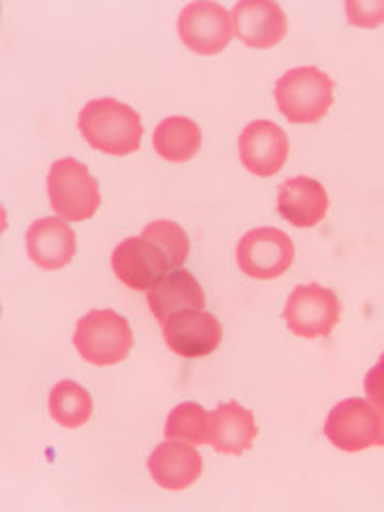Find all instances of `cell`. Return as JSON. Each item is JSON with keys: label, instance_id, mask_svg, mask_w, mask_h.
<instances>
[{"label": "cell", "instance_id": "obj_16", "mask_svg": "<svg viewBox=\"0 0 384 512\" xmlns=\"http://www.w3.org/2000/svg\"><path fill=\"white\" fill-rule=\"evenodd\" d=\"M150 310L160 325L173 314L184 310H203L205 293L188 269H173L148 291Z\"/></svg>", "mask_w": 384, "mask_h": 512}, {"label": "cell", "instance_id": "obj_13", "mask_svg": "<svg viewBox=\"0 0 384 512\" xmlns=\"http://www.w3.org/2000/svg\"><path fill=\"white\" fill-rule=\"evenodd\" d=\"M77 239L64 218H39L26 231V252L32 263L45 271H54L73 261Z\"/></svg>", "mask_w": 384, "mask_h": 512}, {"label": "cell", "instance_id": "obj_2", "mask_svg": "<svg viewBox=\"0 0 384 512\" xmlns=\"http://www.w3.org/2000/svg\"><path fill=\"white\" fill-rule=\"evenodd\" d=\"M333 79L316 67L286 71L276 82V105L280 114L295 124L323 120L333 105Z\"/></svg>", "mask_w": 384, "mask_h": 512}, {"label": "cell", "instance_id": "obj_17", "mask_svg": "<svg viewBox=\"0 0 384 512\" xmlns=\"http://www.w3.org/2000/svg\"><path fill=\"white\" fill-rule=\"evenodd\" d=\"M259 434L250 410L237 402H222L210 414V436L207 444L214 446L222 455H242L252 448V442Z\"/></svg>", "mask_w": 384, "mask_h": 512}, {"label": "cell", "instance_id": "obj_3", "mask_svg": "<svg viewBox=\"0 0 384 512\" xmlns=\"http://www.w3.org/2000/svg\"><path fill=\"white\" fill-rule=\"evenodd\" d=\"M73 344L79 357L92 365H116L133 348V331L128 320L114 310H92L77 320Z\"/></svg>", "mask_w": 384, "mask_h": 512}, {"label": "cell", "instance_id": "obj_4", "mask_svg": "<svg viewBox=\"0 0 384 512\" xmlns=\"http://www.w3.org/2000/svg\"><path fill=\"white\" fill-rule=\"evenodd\" d=\"M47 197L52 210L69 222H82L96 214L101 205L99 182L77 158H60L47 171Z\"/></svg>", "mask_w": 384, "mask_h": 512}, {"label": "cell", "instance_id": "obj_22", "mask_svg": "<svg viewBox=\"0 0 384 512\" xmlns=\"http://www.w3.org/2000/svg\"><path fill=\"white\" fill-rule=\"evenodd\" d=\"M346 15L352 26L376 28L384 24V0H346Z\"/></svg>", "mask_w": 384, "mask_h": 512}, {"label": "cell", "instance_id": "obj_8", "mask_svg": "<svg viewBox=\"0 0 384 512\" xmlns=\"http://www.w3.org/2000/svg\"><path fill=\"white\" fill-rule=\"evenodd\" d=\"M178 35L190 52L201 56L220 54L235 35L233 18L220 3L195 0L180 11Z\"/></svg>", "mask_w": 384, "mask_h": 512}, {"label": "cell", "instance_id": "obj_9", "mask_svg": "<svg viewBox=\"0 0 384 512\" xmlns=\"http://www.w3.org/2000/svg\"><path fill=\"white\" fill-rule=\"evenodd\" d=\"M163 335L171 352L184 359L212 355L222 342V325L205 310H184L163 323Z\"/></svg>", "mask_w": 384, "mask_h": 512}, {"label": "cell", "instance_id": "obj_23", "mask_svg": "<svg viewBox=\"0 0 384 512\" xmlns=\"http://www.w3.org/2000/svg\"><path fill=\"white\" fill-rule=\"evenodd\" d=\"M365 393L367 399L384 414V352L378 363L365 376Z\"/></svg>", "mask_w": 384, "mask_h": 512}, {"label": "cell", "instance_id": "obj_15", "mask_svg": "<svg viewBox=\"0 0 384 512\" xmlns=\"http://www.w3.org/2000/svg\"><path fill=\"white\" fill-rule=\"evenodd\" d=\"M329 210V195L323 184L308 175H297L280 184L278 214L297 229H310L323 222Z\"/></svg>", "mask_w": 384, "mask_h": 512}, {"label": "cell", "instance_id": "obj_19", "mask_svg": "<svg viewBox=\"0 0 384 512\" xmlns=\"http://www.w3.org/2000/svg\"><path fill=\"white\" fill-rule=\"evenodd\" d=\"M50 414L60 427H82L92 416V397L82 384L62 380L50 391Z\"/></svg>", "mask_w": 384, "mask_h": 512}, {"label": "cell", "instance_id": "obj_10", "mask_svg": "<svg viewBox=\"0 0 384 512\" xmlns=\"http://www.w3.org/2000/svg\"><path fill=\"white\" fill-rule=\"evenodd\" d=\"M111 269L122 284L133 291L146 293L150 288L169 274V263L146 237H128L111 252Z\"/></svg>", "mask_w": 384, "mask_h": 512}, {"label": "cell", "instance_id": "obj_12", "mask_svg": "<svg viewBox=\"0 0 384 512\" xmlns=\"http://www.w3.org/2000/svg\"><path fill=\"white\" fill-rule=\"evenodd\" d=\"M235 37L248 47H274L286 35V15L276 0H239L231 11Z\"/></svg>", "mask_w": 384, "mask_h": 512}, {"label": "cell", "instance_id": "obj_11", "mask_svg": "<svg viewBox=\"0 0 384 512\" xmlns=\"http://www.w3.org/2000/svg\"><path fill=\"white\" fill-rule=\"evenodd\" d=\"M242 165L259 178L276 175L288 158V137L282 126L271 120L250 122L237 139Z\"/></svg>", "mask_w": 384, "mask_h": 512}, {"label": "cell", "instance_id": "obj_21", "mask_svg": "<svg viewBox=\"0 0 384 512\" xmlns=\"http://www.w3.org/2000/svg\"><path fill=\"white\" fill-rule=\"evenodd\" d=\"M141 237L150 239V242L165 254L171 271L180 269L184 265V261L188 259L190 239L178 222L154 220V222L146 224V229L141 231Z\"/></svg>", "mask_w": 384, "mask_h": 512}, {"label": "cell", "instance_id": "obj_18", "mask_svg": "<svg viewBox=\"0 0 384 512\" xmlns=\"http://www.w3.org/2000/svg\"><path fill=\"white\" fill-rule=\"evenodd\" d=\"M201 128L186 116H169L154 128L152 143L158 156L169 163H186L201 150Z\"/></svg>", "mask_w": 384, "mask_h": 512}, {"label": "cell", "instance_id": "obj_20", "mask_svg": "<svg viewBox=\"0 0 384 512\" xmlns=\"http://www.w3.org/2000/svg\"><path fill=\"white\" fill-rule=\"evenodd\" d=\"M167 440H180L188 444H207L210 436V414L195 402H184L175 406L165 423Z\"/></svg>", "mask_w": 384, "mask_h": 512}, {"label": "cell", "instance_id": "obj_24", "mask_svg": "<svg viewBox=\"0 0 384 512\" xmlns=\"http://www.w3.org/2000/svg\"><path fill=\"white\" fill-rule=\"evenodd\" d=\"M382 414V412H380ZM378 446H384V414H382V434H380V440H378Z\"/></svg>", "mask_w": 384, "mask_h": 512}, {"label": "cell", "instance_id": "obj_14", "mask_svg": "<svg viewBox=\"0 0 384 512\" xmlns=\"http://www.w3.org/2000/svg\"><path fill=\"white\" fill-rule=\"evenodd\" d=\"M148 472L158 487L182 491L197 483L203 472V459L192 444L167 440L158 444L148 457Z\"/></svg>", "mask_w": 384, "mask_h": 512}, {"label": "cell", "instance_id": "obj_7", "mask_svg": "<svg viewBox=\"0 0 384 512\" xmlns=\"http://www.w3.org/2000/svg\"><path fill=\"white\" fill-rule=\"evenodd\" d=\"M237 265L246 276L256 280H274L295 261V244L284 231L259 227L239 239Z\"/></svg>", "mask_w": 384, "mask_h": 512}, {"label": "cell", "instance_id": "obj_5", "mask_svg": "<svg viewBox=\"0 0 384 512\" xmlns=\"http://www.w3.org/2000/svg\"><path fill=\"white\" fill-rule=\"evenodd\" d=\"M340 312V299L331 288L320 284H301L295 286L291 297L286 299L282 316L288 329L299 338L316 340L327 338L333 327L338 325Z\"/></svg>", "mask_w": 384, "mask_h": 512}, {"label": "cell", "instance_id": "obj_1", "mask_svg": "<svg viewBox=\"0 0 384 512\" xmlns=\"http://www.w3.org/2000/svg\"><path fill=\"white\" fill-rule=\"evenodd\" d=\"M77 128L88 146L111 156L137 152L143 137L137 111L109 96L86 103L77 116Z\"/></svg>", "mask_w": 384, "mask_h": 512}, {"label": "cell", "instance_id": "obj_6", "mask_svg": "<svg viewBox=\"0 0 384 512\" xmlns=\"http://www.w3.org/2000/svg\"><path fill=\"white\" fill-rule=\"evenodd\" d=\"M382 434V414L370 399H344L335 406L325 423L327 440L344 453H359L378 446Z\"/></svg>", "mask_w": 384, "mask_h": 512}]
</instances>
